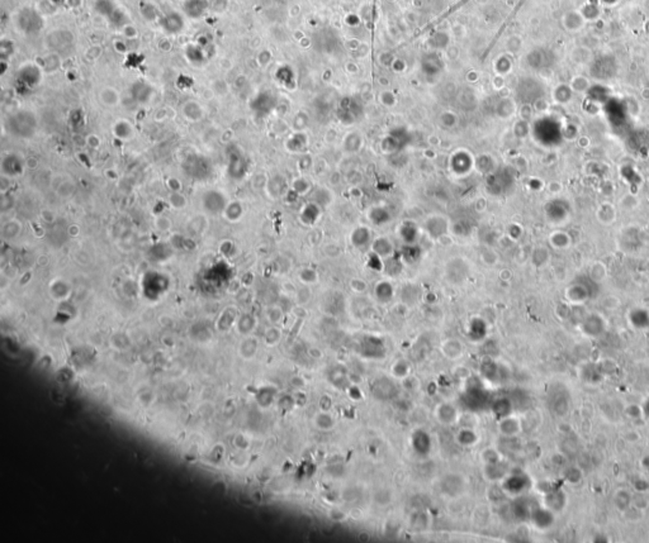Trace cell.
<instances>
[{"mask_svg": "<svg viewBox=\"0 0 649 543\" xmlns=\"http://www.w3.org/2000/svg\"><path fill=\"white\" fill-rule=\"evenodd\" d=\"M641 407H643V413H644V417H646V418H649V398H648V399H646V400H645V403H644V404H643V405H641Z\"/></svg>", "mask_w": 649, "mask_h": 543, "instance_id": "obj_10", "label": "cell"}, {"mask_svg": "<svg viewBox=\"0 0 649 543\" xmlns=\"http://www.w3.org/2000/svg\"><path fill=\"white\" fill-rule=\"evenodd\" d=\"M633 486L636 492H646L649 490V481L643 477H638L636 480H634Z\"/></svg>", "mask_w": 649, "mask_h": 543, "instance_id": "obj_8", "label": "cell"}, {"mask_svg": "<svg viewBox=\"0 0 649 543\" xmlns=\"http://www.w3.org/2000/svg\"><path fill=\"white\" fill-rule=\"evenodd\" d=\"M568 499L566 492L562 489H550L549 491L545 492L544 497V507L548 508L552 512H562L567 505Z\"/></svg>", "mask_w": 649, "mask_h": 543, "instance_id": "obj_1", "label": "cell"}, {"mask_svg": "<svg viewBox=\"0 0 649 543\" xmlns=\"http://www.w3.org/2000/svg\"><path fill=\"white\" fill-rule=\"evenodd\" d=\"M583 477V472L580 467L576 466H571V467H566L565 471H563V479L568 482V484L576 485L582 480Z\"/></svg>", "mask_w": 649, "mask_h": 543, "instance_id": "obj_6", "label": "cell"}, {"mask_svg": "<svg viewBox=\"0 0 649 543\" xmlns=\"http://www.w3.org/2000/svg\"><path fill=\"white\" fill-rule=\"evenodd\" d=\"M625 414L628 415L630 419H640V418L644 417L643 407L639 404H629L628 407L625 408Z\"/></svg>", "mask_w": 649, "mask_h": 543, "instance_id": "obj_7", "label": "cell"}, {"mask_svg": "<svg viewBox=\"0 0 649 543\" xmlns=\"http://www.w3.org/2000/svg\"><path fill=\"white\" fill-rule=\"evenodd\" d=\"M531 520L535 524V527L540 529H547L554 524V512L549 510L548 508H536L531 512L530 514Z\"/></svg>", "mask_w": 649, "mask_h": 543, "instance_id": "obj_2", "label": "cell"}, {"mask_svg": "<svg viewBox=\"0 0 649 543\" xmlns=\"http://www.w3.org/2000/svg\"><path fill=\"white\" fill-rule=\"evenodd\" d=\"M317 425L320 428H323V429H327V428H331L332 425V419L329 417L327 414H321L317 417Z\"/></svg>", "mask_w": 649, "mask_h": 543, "instance_id": "obj_9", "label": "cell"}, {"mask_svg": "<svg viewBox=\"0 0 649 543\" xmlns=\"http://www.w3.org/2000/svg\"><path fill=\"white\" fill-rule=\"evenodd\" d=\"M520 427H521L520 422H518L516 418L510 417V415L506 418H502V422H501L500 424L501 432H502L505 436H508V437L515 436L516 433L520 432Z\"/></svg>", "mask_w": 649, "mask_h": 543, "instance_id": "obj_5", "label": "cell"}, {"mask_svg": "<svg viewBox=\"0 0 649 543\" xmlns=\"http://www.w3.org/2000/svg\"><path fill=\"white\" fill-rule=\"evenodd\" d=\"M528 479L525 476H523V475H515V476L508 477L505 482V489L512 492V494H520L524 490L528 489Z\"/></svg>", "mask_w": 649, "mask_h": 543, "instance_id": "obj_3", "label": "cell"}, {"mask_svg": "<svg viewBox=\"0 0 649 543\" xmlns=\"http://www.w3.org/2000/svg\"><path fill=\"white\" fill-rule=\"evenodd\" d=\"M640 464H641V466L644 467V469L649 470V455H646V456H644L643 459H641Z\"/></svg>", "mask_w": 649, "mask_h": 543, "instance_id": "obj_11", "label": "cell"}, {"mask_svg": "<svg viewBox=\"0 0 649 543\" xmlns=\"http://www.w3.org/2000/svg\"><path fill=\"white\" fill-rule=\"evenodd\" d=\"M631 503H633V495L625 489H620L616 491L615 497H614V504H615L616 509L620 510V512H625L626 509L631 507Z\"/></svg>", "mask_w": 649, "mask_h": 543, "instance_id": "obj_4", "label": "cell"}]
</instances>
